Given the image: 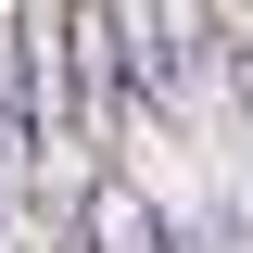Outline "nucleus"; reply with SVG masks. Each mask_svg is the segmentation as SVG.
I'll list each match as a JSON object with an SVG mask.
<instances>
[{"mask_svg": "<svg viewBox=\"0 0 253 253\" xmlns=\"http://www.w3.org/2000/svg\"><path fill=\"white\" fill-rule=\"evenodd\" d=\"M76 253H165V215H152V203L114 177V165L76 190Z\"/></svg>", "mask_w": 253, "mask_h": 253, "instance_id": "nucleus-1", "label": "nucleus"}]
</instances>
